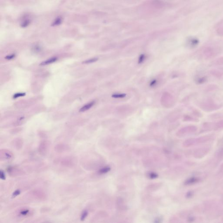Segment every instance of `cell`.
Segmentation results:
<instances>
[{"label": "cell", "mask_w": 223, "mask_h": 223, "mask_svg": "<svg viewBox=\"0 0 223 223\" xmlns=\"http://www.w3.org/2000/svg\"><path fill=\"white\" fill-rule=\"evenodd\" d=\"M201 107L204 110L211 111L219 109V106L210 100H207L206 102L201 103Z\"/></svg>", "instance_id": "cell-1"}, {"label": "cell", "mask_w": 223, "mask_h": 223, "mask_svg": "<svg viewBox=\"0 0 223 223\" xmlns=\"http://www.w3.org/2000/svg\"><path fill=\"white\" fill-rule=\"evenodd\" d=\"M33 213L31 209L26 208H22L17 210L16 216L19 218H26L32 216Z\"/></svg>", "instance_id": "cell-2"}, {"label": "cell", "mask_w": 223, "mask_h": 223, "mask_svg": "<svg viewBox=\"0 0 223 223\" xmlns=\"http://www.w3.org/2000/svg\"><path fill=\"white\" fill-rule=\"evenodd\" d=\"M14 157L13 153L8 149H1L0 151V160L1 161H6L11 160Z\"/></svg>", "instance_id": "cell-3"}, {"label": "cell", "mask_w": 223, "mask_h": 223, "mask_svg": "<svg viewBox=\"0 0 223 223\" xmlns=\"http://www.w3.org/2000/svg\"><path fill=\"white\" fill-rule=\"evenodd\" d=\"M50 147V143L49 141H42L38 147V152L42 155H45L49 151Z\"/></svg>", "instance_id": "cell-4"}, {"label": "cell", "mask_w": 223, "mask_h": 223, "mask_svg": "<svg viewBox=\"0 0 223 223\" xmlns=\"http://www.w3.org/2000/svg\"><path fill=\"white\" fill-rule=\"evenodd\" d=\"M216 50L210 47L205 48L203 51V55L205 58H210L217 55Z\"/></svg>", "instance_id": "cell-5"}, {"label": "cell", "mask_w": 223, "mask_h": 223, "mask_svg": "<svg viewBox=\"0 0 223 223\" xmlns=\"http://www.w3.org/2000/svg\"><path fill=\"white\" fill-rule=\"evenodd\" d=\"M59 161L60 162V164L64 167H71L75 164V160H74L73 158L71 157L63 158Z\"/></svg>", "instance_id": "cell-6"}, {"label": "cell", "mask_w": 223, "mask_h": 223, "mask_svg": "<svg viewBox=\"0 0 223 223\" xmlns=\"http://www.w3.org/2000/svg\"><path fill=\"white\" fill-rule=\"evenodd\" d=\"M209 149L207 148H203L199 149L198 150L195 151L194 156L197 158H201L204 156L208 152Z\"/></svg>", "instance_id": "cell-7"}, {"label": "cell", "mask_w": 223, "mask_h": 223, "mask_svg": "<svg viewBox=\"0 0 223 223\" xmlns=\"http://www.w3.org/2000/svg\"><path fill=\"white\" fill-rule=\"evenodd\" d=\"M7 170H8V173L10 176H17L22 174V170L17 168V167L10 166V167H8Z\"/></svg>", "instance_id": "cell-8"}, {"label": "cell", "mask_w": 223, "mask_h": 223, "mask_svg": "<svg viewBox=\"0 0 223 223\" xmlns=\"http://www.w3.org/2000/svg\"><path fill=\"white\" fill-rule=\"evenodd\" d=\"M12 144L14 147H15L17 149L19 150L22 147L23 141L21 139H17L13 141Z\"/></svg>", "instance_id": "cell-9"}, {"label": "cell", "mask_w": 223, "mask_h": 223, "mask_svg": "<svg viewBox=\"0 0 223 223\" xmlns=\"http://www.w3.org/2000/svg\"><path fill=\"white\" fill-rule=\"evenodd\" d=\"M55 149H56V151H58V152H63L69 149V147L67 145H65V144H58V145L56 146Z\"/></svg>", "instance_id": "cell-10"}, {"label": "cell", "mask_w": 223, "mask_h": 223, "mask_svg": "<svg viewBox=\"0 0 223 223\" xmlns=\"http://www.w3.org/2000/svg\"><path fill=\"white\" fill-rule=\"evenodd\" d=\"M95 104V102L94 101H92V102L87 104L85 105L84 106H83L82 108H81L79 111L80 112H83L88 110L89 109H90L91 107H92L94 106V105Z\"/></svg>", "instance_id": "cell-11"}, {"label": "cell", "mask_w": 223, "mask_h": 223, "mask_svg": "<svg viewBox=\"0 0 223 223\" xmlns=\"http://www.w3.org/2000/svg\"><path fill=\"white\" fill-rule=\"evenodd\" d=\"M57 60V58L56 57H53L50 58L49 59L44 61L41 64V65H47L50 64L52 63H54Z\"/></svg>", "instance_id": "cell-12"}, {"label": "cell", "mask_w": 223, "mask_h": 223, "mask_svg": "<svg viewBox=\"0 0 223 223\" xmlns=\"http://www.w3.org/2000/svg\"><path fill=\"white\" fill-rule=\"evenodd\" d=\"M199 42L198 39L196 38H191L189 40L188 43L191 47L196 46Z\"/></svg>", "instance_id": "cell-13"}, {"label": "cell", "mask_w": 223, "mask_h": 223, "mask_svg": "<svg viewBox=\"0 0 223 223\" xmlns=\"http://www.w3.org/2000/svg\"><path fill=\"white\" fill-rule=\"evenodd\" d=\"M215 130H218V129H223V120L219 121L216 124L215 126Z\"/></svg>", "instance_id": "cell-14"}, {"label": "cell", "mask_w": 223, "mask_h": 223, "mask_svg": "<svg viewBox=\"0 0 223 223\" xmlns=\"http://www.w3.org/2000/svg\"><path fill=\"white\" fill-rule=\"evenodd\" d=\"M88 211H87V210H83V212H82V214H81V218H80L81 221H82V222L85 221V218H86V217H87L88 216Z\"/></svg>", "instance_id": "cell-15"}, {"label": "cell", "mask_w": 223, "mask_h": 223, "mask_svg": "<svg viewBox=\"0 0 223 223\" xmlns=\"http://www.w3.org/2000/svg\"><path fill=\"white\" fill-rule=\"evenodd\" d=\"M98 60V58H91V59H89V60H86V61H84V62H83V63H94V62H97Z\"/></svg>", "instance_id": "cell-16"}, {"label": "cell", "mask_w": 223, "mask_h": 223, "mask_svg": "<svg viewBox=\"0 0 223 223\" xmlns=\"http://www.w3.org/2000/svg\"><path fill=\"white\" fill-rule=\"evenodd\" d=\"M126 94H115L112 95V97L114 98H122L126 97Z\"/></svg>", "instance_id": "cell-17"}, {"label": "cell", "mask_w": 223, "mask_h": 223, "mask_svg": "<svg viewBox=\"0 0 223 223\" xmlns=\"http://www.w3.org/2000/svg\"><path fill=\"white\" fill-rule=\"evenodd\" d=\"M146 58V56L144 54H142L139 57V60H138V64H140L142 63Z\"/></svg>", "instance_id": "cell-18"}, {"label": "cell", "mask_w": 223, "mask_h": 223, "mask_svg": "<svg viewBox=\"0 0 223 223\" xmlns=\"http://www.w3.org/2000/svg\"><path fill=\"white\" fill-rule=\"evenodd\" d=\"M110 170V168L108 167H106L100 170L99 171V173L100 174H105V173H107V172L109 171Z\"/></svg>", "instance_id": "cell-19"}, {"label": "cell", "mask_w": 223, "mask_h": 223, "mask_svg": "<svg viewBox=\"0 0 223 223\" xmlns=\"http://www.w3.org/2000/svg\"><path fill=\"white\" fill-rule=\"evenodd\" d=\"M21 193V190H16L13 193V194H12V198H15V197H16L17 196L20 195Z\"/></svg>", "instance_id": "cell-20"}, {"label": "cell", "mask_w": 223, "mask_h": 223, "mask_svg": "<svg viewBox=\"0 0 223 223\" xmlns=\"http://www.w3.org/2000/svg\"><path fill=\"white\" fill-rule=\"evenodd\" d=\"M0 177L2 180H5L6 179V175L4 171L2 170H1L0 171Z\"/></svg>", "instance_id": "cell-21"}, {"label": "cell", "mask_w": 223, "mask_h": 223, "mask_svg": "<svg viewBox=\"0 0 223 223\" xmlns=\"http://www.w3.org/2000/svg\"><path fill=\"white\" fill-rule=\"evenodd\" d=\"M198 180L197 179H195V178H192V179H190L187 182V184H190V183H193L196 182V181H197Z\"/></svg>", "instance_id": "cell-22"}, {"label": "cell", "mask_w": 223, "mask_h": 223, "mask_svg": "<svg viewBox=\"0 0 223 223\" xmlns=\"http://www.w3.org/2000/svg\"><path fill=\"white\" fill-rule=\"evenodd\" d=\"M156 83H157V80H156V79H154V80H152V81L150 82V85H150V86H151V87H153V86H155L156 85Z\"/></svg>", "instance_id": "cell-23"}, {"label": "cell", "mask_w": 223, "mask_h": 223, "mask_svg": "<svg viewBox=\"0 0 223 223\" xmlns=\"http://www.w3.org/2000/svg\"><path fill=\"white\" fill-rule=\"evenodd\" d=\"M24 95H25V93H16V94L14 95V98H16L19 97H23Z\"/></svg>", "instance_id": "cell-24"}, {"label": "cell", "mask_w": 223, "mask_h": 223, "mask_svg": "<svg viewBox=\"0 0 223 223\" xmlns=\"http://www.w3.org/2000/svg\"><path fill=\"white\" fill-rule=\"evenodd\" d=\"M217 154H218V156H220V157H223V148L219 150L218 153H217Z\"/></svg>", "instance_id": "cell-25"}, {"label": "cell", "mask_w": 223, "mask_h": 223, "mask_svg": "<svg viewBox=\"0 0 223 223\" xmlns=\"http://www.w3.org/2000/svg\"><path fill=\"white\" fill-rule=\"evenodd\" d=\"M157 175L156 174H150V177H151V178H156V177H157Z\"/></svg>", "instance_id": "cell-26"}, {"label": "cell", "mask_w": 223, "mask_h": 223, "mask_svg": "<svg viewBox=\"0 0 223 223\" xmlns=\"http://www.w3.org/2000/svg\"><path fill=\"white\" fill-rule=\"evenodd\" d=\"M14 57H15V55H11V56H8L6 57V58L8 59H12V58Z\"/></svg>", "instance_id": "cell-27"}]
</instances>
